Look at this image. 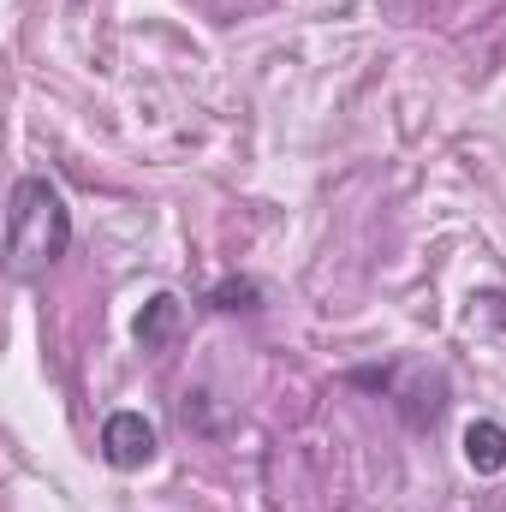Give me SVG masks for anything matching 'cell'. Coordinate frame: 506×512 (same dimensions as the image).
Segmentation results:
<instances>
[{
  "label": "cell",
  "mask_w": 506,
  "mask_h": 512,
  "mask_svg": "<svg viewBox=\"0 0 506 512\" xmlns=\"http://www.w3.org/2000/svg\"><path fill=\"white\" fill-rule=\"evenodd\" d=\"M66 251H72V209H66L60 185L42 179V173H24L12 185V203H6V256H12V274L36 280Z\"/></svg>",
  "instance_id": "obj_1"
},
{
  "label": "cell",
  "mask_w": 506,
  "mask_h": 512,
  "mask_svg": "<svg viewBox=\"0 0 506 512\" xmlns=\"http://www.w3.org/2000/svg\"><path fill=\"white\" fill-rule=\"evenodd\" d=\"M161 453V429L143 417V411H114L102 423V459L114 471H143L149 459Z\"/></svg>",
  "instance_id": "obj_2"
},
{
  "label": "cell",
  "mask_w": 506,
  "mask_h": 512,
  "mask_svg": "<svg viewBox=\"0 0 506 512\" xmlns=\"http://www.w3.org/2000/svg\"><path fill=\"white\" fill-rule=\"evenodd\" d=\"M179 322H185V304H179L173 292H155V298L137 310L131 334H137V346H143V352H167V346H173V334H179Z\"/></svg>",
  "instance_id": "obj_3"
},
{
  "label": "cell",
  "mask_w": 506,
  "mask_h": 512,
  "mask_svg": "<svg viewBox=\"0 0 506 512\" xmlns=\"http://www.w3.org/2000/svg\"><path fill=\"white\" fill-rule=\"evenodd\" d=\"M465 465H471L477 477H501L506 471V423L477 417V423L465 429Z\"/></svg>",
  "instance_id": "obj_4"
},
{
  "label": "cell",
  "mask_w": 506,
  "mask_h": 512,
  "mask_svg": "<svg viewBox=\"0 0 506 512\" xmlns=\"http://www.w3.org/2000/svg\"><path fill=\"white\" fill-rule=\"evenodd\" d=\"M209 310H227V316L245 310V316H251V310H262V286H256V280H221V286L209 292Z\"/></svg>",
  "instance_id": "obj_5"
}]
</instances>
